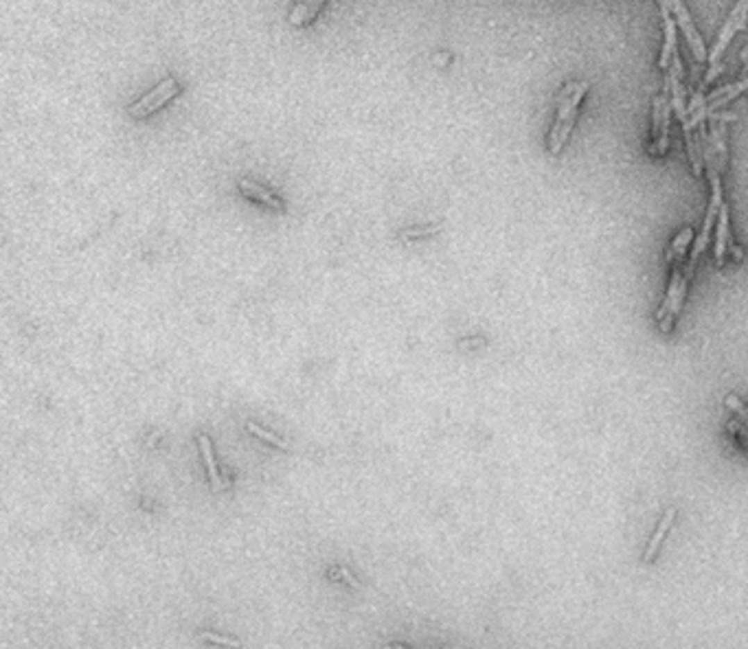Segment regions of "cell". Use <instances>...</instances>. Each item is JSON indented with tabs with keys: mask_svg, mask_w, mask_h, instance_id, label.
Instances as JSON below:
<instances>
[{
	"mask_svg": "<svg viewBox=\"0 0 748 649\" xmlns=\"http://www.w3.org/2000/svg\"><path fill=\"white\" fill-rule=\"evenodd\" d=\"M706 176H709V183H711V202H709V209H706V215H704L702 230H700L698 237L694 239V251H691V255H689V259H687V264L683 266V270H685V274H687L689 279L694 277V270H696L698 259H700V255L706 251V246H709L711 226L717 222V213H720V209H722V204H724V200H722V180H720V174L711 171V174H706Z\"/></svg>",
	"mask_w": 748,
	"mask_h": 649,
	"instance_id": "cell-1",
	"label": "cell"
},
{
	"mask_svg": "<svg viewBox=\"0 0 748 649\" xmlns=\"http://www.w3.org/2000/svg\"><path fill=\"white\" fill-rule=\"evenodd\" d=\"M689 277L685 274V270L681 266H674V272H672V281H670V287H667V294H665L660 307H658V314H656V321H658V327L660 331H670L678 312H681L683 307V301H685V294H687V285H689Z\"/></svg>",
	"mask_w": 748,
	"mask_h": 649,
	"instance_id": "cell-2",
	"label": "cell"
},
{
	"mask_svg": "<svg viewBox=\"0 0 748 649\" xmlns=\"http://www.w3.org/2000/svg\"><path fill=\"white\" fill-rule=\"evenodd\" d=\"M178 90H180V88H178V81H176L174 77H167L165 81H160V84H158L154 90H149L145 96H141L138 101H134V103L128 108V112H130L134 119H145V117H149L151 112H156L158 108H163L169 99H174V96L178 94Z\"/></svg>",
	"mask_w": 748,
	"mask_h": 649,
	"instance_id": "cell-3",
	"label": "cell"
},
{
	"mask_svg": "<svg viewBox=\"0 0 748 649\" xmlns=\"http://www.w3.org/2000/svg\"><path fill=\"white\" fill-rule=\"evenodd\" d=\"M746 26H748V0H738V5L733 7V11L729 13V20H726V24L722 26V31H720V35H717L715 47L711 49V55H709L711 66L720 62L722 53L729 49L731 40L735 37L738 31L746 29Z\"/></svg>",
	"mask_w": 748,
	"mask_h": 649,
	"instance_id": "cell-4",
	"label": "cell"
},
{
	"mask_svg": "<svg viewBox=\"0 0 748 649\" xmlns=\"http://www.w3.org/2000/svg\"><path fill=\"white\" fill-rule=\"evenodd\" d=\"M670 7H672V13H674L676 22L681 24L683 33L687 35L689 49H691V53H694L696 62H704L706 60V49H704V42H702V37H700L696 24H694V18L689 16V11L685 7V0H670Z\"/></svg>",
	"mask_w": 748,
	"mask_h": 649,
	"instance_id": "cell-5",
	"label": "cell"
},
{
	"mask_svg": "<svg viewBox=\"0 0 748 649\" xmlns=\"http://www.w3.org/2000/svg\"><path fill=\"white\" fill-rule=\"evenodd\" d=\"M658 7H660L663 31H665V40H663V47H660L658 66H660V71L667 73L674 53L678 51V42H676V22H674V13H672V7H670V0H658Z\"/></svg>",
	"mask_w": 748,
	"mask_h": 649,
	"instance_id": "cell-6",
	"label": "cell"
},
{
	"mask_svg": "<svg viewBox=\"0 0 748 649\" xmlns=\"http://www.w3.org/2000/svg\"><path fill=\"white\" fill-rule=\"evenodd\" d=\"M731 246V230H729V206L726 202L722 204V209L717 213V222H715V246H713V255H715V264L724 266L726 259V251Z\"/></svg>",
	"mask_w": 748,
	"mask_h": 649,
	"instance_id": "cell-7",
	"label": "cell"
},
{
	"mask_svg": "<svg viewBox=\"0 0 748 649\" xmlns=\"http://www.w3.org/2000/svg\"><path fill=\"white\" fill-rule=\"evenodd\" d=\"M240 191L244 193L246 198H251V200L264 204V206H270V209H274V211H283L285 209L283 202L276 198L272 191H268L266 187H261V185H257L253 180H240Z\"/></svg>",
	"mask_w": 748,
	"mask_h": 649,
	"instance_id": "cell-8",
	"label": "cell"
},
{
	"mask_svg": "<svg viewBox=\"0 0 748 649\" xmlns=\"http://www.w3.org/2000/svg\"><path fill=\"white\" fill-rule=\"evenodd\" d=\"M674 520H676V509H667V511H665L663 518H660V522H658V527H656V531H654V535H652V540H649V544H647V548H645V553H643V562H652V559L658 555V548H660V544H663V540H665V535L670 533Z\"/></svg>",
	"mask_w": 748,
	"mask_h": 649,
	"instance_id": "cell-9",
	"label": "cell"
},
{
	"mask_svg": "<svg viewBox=\"0 0 748 649\" xmlns=\"http://www.w3.org/2000/svg\"><path fill=\"white\" fill-rule=\"evenodd\" d=\"M198 446H200L202 459H204V465H206V472H209V478H211V485H213V489H222V487H224V482H222L219 469H217V463H215V457H213L211 439L206 437V435H200V437H198Z\"/></svg>",
	"mask_w": 748,
	"mask_h": 649,
	"instance_id": "cell-10",
	"label": "cell"
},
{
	"mask_svg": "<svg viewBox=\"0 0 748 649\" xmlns=\"http://www.w3.org/2000/svg\"><path fill=\"white\" fill-rule=\"evenodd\" d=\"M694 237H696L694 228H689V226L683 228L681 233L676 235L674 242H672V246H670V251H667V261H670V264L681 266V261L685 259L687 248H689V244H691V239H694Z\"/></svg>",
	"mask_w": 748,
	"mask_h": 649,
	"instance_id": "cell-11",
	"label": "cell"
},
{
	"mask_svg": "<svg viewBox=\"0 0 748 649\" xmlns=\"http://www.w3.org/2000/svg\"><path fill=\"white\" fill-rule=\"evenodd\" d=\"M246 428H248V430H251L255 437H259L261 441H266V444H270V446H274V448H281V450H288V448H290V444H288L285 439H281L279 435H274L272 430H266V428H261V425L255 423V421H246Z\"/></svg>",
	"mask_w": 748,
	"mask_h": 649,
	"instance_id": "cell-12",
	"label": "cell"
},
{
	"mask_svg": "<svg viewBox=\"0 0 748 649\" xmlns=\"http://www.w3.org/2000/svg\"><path fill=\"white\" fill-rule=\"evenodd\" d=\"M441 224H431V226H413V228H404L399 233L401 239H422V237H431V235L439 233Z\"/></svg>",
	"mask_w": 748,
	"mask_h": 649,
	"instance_id": "cell-13",
	"label": "cell"
},
{
	"mask_svg": "<svg viewBox=\"0 0 748 649\" xmlns=\"http://www.w3.org/2000/svg\"><path fill=\"white\" fill-rule=\"evenodd\" d=\"M200 639L206 641V643H215V645H224V647H242V641L240 639H233V637H222V634H215V632H200Z\"/></svg>",
	"mask_w": 748,
	"mask_h": 649,
	"instance_id": "cell-14",
	"label": "cell"
},
{
	"mask_svg": "<svg viewBox=\"0 0 748 649\" xmlns=\"http://www.w3.org/2000/svg\"><path fill=\"white\" fill-rule=\"evenodd\" d=\"M724 402H726V406L731 408V412H735L738 419H740L742 423H746V425H748V406L742 402V399H740V397H735V395H729V397L724 399Z\"/></svg>",
	"mask_w": 748,
	"mask_h": 649,
	"instance_id": "cell-15",
	"label": "cell"
},
{
	"mask_svg": "<svg viewBox=\"0 0 748 649\" xmlns=\"http://www.w3.org/2000/svg\"><path fill=\"white\" fill-rule=\"evenodd\" d=\"M729 430H731V432H735V435H738V439L742 441V446L748 450V425H746V423H742L740 419H738V421H729Z\"/></svg>",
	"mask_w": 748,
	"mask_h": 649,
	"instance_id": "cell-16",
	"label": "cell"
},
{
	"mask_svg": "<svg viewBox=\"0 0 748 649\" xmlns=\"http://www.w3.org/2000/svg\"><path fill=\"white\" fill-rule=\"evenodd\" d=\"M331 577H334V579H338V577H342V582H347V584H351V586H358V582H356V577L347 571V568H344V566H338V568H334V571H331Z\"/></svg>",
	"mask_w": 748,
	"mask_h": 649,
	"instance_id": "cell-17",
	"label": "cell"
},
{
	"mask_svg": "<svg viewBox=\"0 0 748 649\" xmlns=\"http://www.w3.org/2000/svg\"><path fill=\"white\" fill-rule=\"evenodd\" d=\"M742 60H744V64L748 62V47L744 49V53H742Z\"/></svg>",
	"mask_w": 748,
	"mask_h": 649,
	"instance_id": "cell-18",
	"label": "cell"
},
{
	"mask_svg": "<svg viewBox=\"0 0 748 649\" xmlns=\"http://www.w3.org/2000/svg\"><path fill=\"white\" fill-rule=\"evenodd\" d=\"M384 649H393V645H386V647H384Z\"/></svg>",
	"mask_w": 748,
	"mask_h": 649,
	"instance_id": "cell-19",
	"label": "cell"
}]
</instances>
